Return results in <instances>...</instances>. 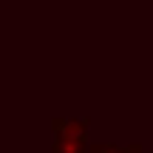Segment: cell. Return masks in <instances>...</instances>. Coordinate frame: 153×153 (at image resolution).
<instances>
[{"label": "cell", "instance_id": "6da1fadb", "mask_svg": "<svg viewBox=\"0 0 153 153\" xmlns=\"http://www.w3.org/2000/svg\"><path fill=\"white\" fill-rule=\"evenodd\" d=\"M91 153H139V145L136 148H128V150H119V148H108V145H97Z\"/></svg>", "mask_w": 153, "mask_h": 153}]
</instances>
